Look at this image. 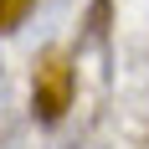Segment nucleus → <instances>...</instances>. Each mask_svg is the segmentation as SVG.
<instances>
[{"instance_id":"1","label":"nucleus","mask_w":149,"mask_h":149,"mask_svg":"<svg viewBox=\"0 0 149 149\" xmlns=\"http://www.w3.org/2000/svg\"><path fill=\"white\" fill-rule=\"evenodd\" d=\"M72 57V113H98L108 103V88H113V0H88V10L77 21V41L67 46Z\"/></svg>"},{"instance_id":"2","label":"nucleus","mask_w":149,"mask_h":149,"mask_svg":"<svg viewBox=\"0 0 149 149\" xmlns=\"http://www.w3.org/2000/svg\"><path fill=\"white\" fill-rule=\"evenodd\" d=\"M72 57L62 52V46H46L36 67H31V118L36 129H62L67 113H72Z\"/></svg>"},{"instance_id":"3","label":"nucleus","mask_w":149,"mask_h":149,"mask_svg":"<svg viewBox=\"0 0 149 149\" xmlns=\"http://www.w3.org/2000/svg\"><path fill=\"white\" fill-rule=\"evenodd\" d=\"M31 10H36V0H0V36H10V31H21Z\"/></svg>"},{"instance_id":"4","label":"nucleus","mask_w":149,"mask_h":149,"mask_svg":"<svg viewBox=\"0 0 149 149\" xmlns=\"http://www.w3.org/2000/svg\"><path fill=\"white\" fill-rule=\"evenodd\" d=\"M15 139V118H10V72H5V62H0V149Z\"/></svg>"}]
</instances>
